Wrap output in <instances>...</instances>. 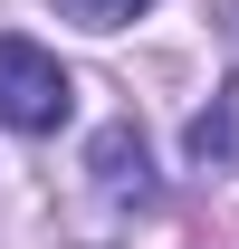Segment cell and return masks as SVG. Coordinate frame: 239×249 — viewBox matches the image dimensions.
Masks as SVG:
<instances>
[{
	"label": "cell",
	"mask_w": 239,
	"mask_h": 249,
	"mask_svg": "<svg viewBox=\"0 0 239 249\" xmlns=\"http://www.w3.org/2000/svg\"><path fill=\"white\" fill-rule=\"evenodd\" d=\"M77 87H67V67L38 48V38H0V124L10 134H58Z\"/></svg>",
	"instance_id": "obj_1"
},
{
	"label": "cell",
	"mask_w": 239,
	"mask_h": 249,
	"mask_svg": "<svg viewBox=\"0 0 239 249\" xmlns=\"http://www.w3.org/2000/svg\"><path fill=\"white\" fill-rule=\"evenodd\" d=\"M86 163H96V182L115 192V201H124V192H134V201H144V192H153V173H144V134H134V124H105Z\"/></svg>",
	"instance_id": "obj_2"
},
{
	"label": "cell",
	"mask_w": 239,
	"mask_h": 249,
	"mask_svg": "<svg viewBox=\"0 0 239 249\" xmlns=\"http://www.w3.org/2000/svg\"><path fill=\"white\" fill-rule=\"evenodd\" d=\"M182 144H191V163H210V173H220V163H239V87L210 96L201 115H191V134H182Z\"/></svg>",
	"instance_id": "obj_3"
},
{
	"label": "cell",
	"mask_w": 239,
	"mask_h": 249,
	"mask_svg": "<svg viewBox=\"0 0 239 249\" xmlns=\"http://www.w3.org/2000/svg\"><path fill=\"white\" fill-rule=\"evenodd\" d=\"M67 19H77V29H124V19H144L153 0H58Z\"/></svg>",
	"instance_id": "obj_4"
}]
</instances>
